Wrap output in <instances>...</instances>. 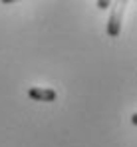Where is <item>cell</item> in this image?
<instances>
[{
	"instance_id": "6da1fadb",
	"label": "cell",
	"mask_w": 137,
	"mask_h": 147,
	"mask_svg": "<svg viewBox=\"0 0 137 147\" xmlns=\"http://www.w3.org/2000/svg\"><path fill=\"white\" fill-rule=\"evenodd\" d=\"M28 96L34 99V101H46V103L56 101V98H58L56 90H52V88H40V86L30 88V90H28Z\"/></svg>"
},
{
	"instance_id": "7a4b0ae2",
	"label": "cell",
	"mask_w": 137,
	"mask_h": 147,
	"mask_svg": "<svg viewBox=\"0 0 137 147\" xmlns=\"http://www.w3.org/2000/svg\"><path fill=\"white\" fill-rule=\"evenodd\" d=\"M119 32H121V12L115 10V12H111V16L107 20V34L115 38V36H119Z\"/></svg>"
},
{
	"instance_id": "3957f363",
	"label": "cell",
	"mask_w": 137,
	"mask_h": 147,
	"mask_svg": "<svg viewBox=\"0 0 137 147\" xmlns=\"http://www.w3.org/2000/svg\"><path fill=\"white\" fill-rule=\"evenodd\" d=\"M107 6H109V2H107V0H99V2H97V8H101V10H103V8H107Z\"/></svg>"
},
{
	"instance_id": "277c9868",
	"label": "cell",
	"mask_w": 137,
	"mask_h": 147,
	"mask_svg": "<svg viewBox=\"0 0 137 147\" xmlns=\"http://www.w3.org/2000/svg\"><path fill=\"white\" fill-rule=\"evenodd\" d=\"M131 123H133V125H137V113H133V115H131Z\"/></svg>"
}]
</instances>
